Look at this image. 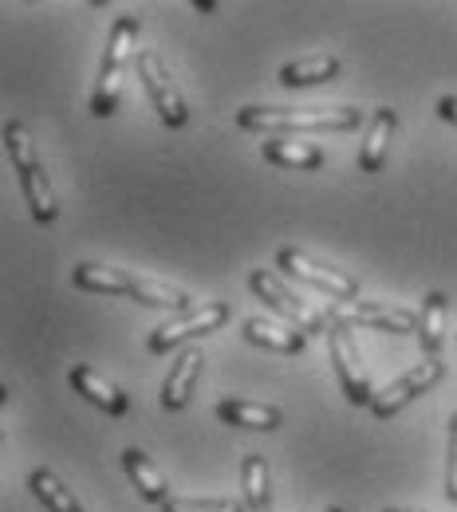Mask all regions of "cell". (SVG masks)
Segmentation results:
<instances>
[{
  "label": "cell",
  "instance_id": "cell-1",
  "mask_svg": "<svg viewBox=\"0 0 457 512\" xmlns=\"http://www.w3.org/2000/svg\"><path fill=\"white\" fill-rule=\"evenodd\" d=\"M237 127L268 134V138H292L296 130H355L363 127L359 107H241Z\"/></svg>",
  "mask_w": 457,
  "mask_h": 512
},
{
  "label": "cell",
  "instance_id": "cell-2",
  "mask_svg": "<svg viewBox=\"0 0 457 512\" xmlns=\"http://www.w3.org/2000/svg\"><path fill=\"white\" fill-rule=\"evenodd\" d=\"M138 16H119L111 36H107V52H103V67H99V83L91 95V115L95 119H111L119 107V87H123V71L131 64L134 44H138Z\"/></svg>",
  "mask_w": 457,
  "mask_h": 512
},
{
  "label": "cell",
  "instance_id": "cell-3",
  "mask_svg": "<svg viewBox=\"0 0 457 512\" xmlns=\"http://www.w3.org/2000/svg\"><path fill=\"white\" fill-rule=\"evenodd\" d=\"M249 288L261 296L264 304L276 312V316H284V320L292 323L296 331H304V335H327V327H331V320H327L324 312H316V308H308L296 292H288L272 272H264V268H253L249 272Z\"/></svg>",
  "mask_w": 457,
  "mask_h": 512
},
{
  "label": "cell",
  "instance_id": "cell-4",
  "mask_svg": "<svg viewBox=\"0 0 457 512\" xmlns=\"http://www.w3.org/2000/svg\"><path fill=\"white\" fill-rule=\"evenodd\" d=\"M134 64H138V79H142V87H146V95H150V103H154L158 119H162L170 130L186 127V123H190L186 99H182L178 83L170 79L166 64L158 60V52H138V56H134Z\"/></svg>",
  "mask_w": 457,
  "mask_h": 512
},
{
  "label": "cell",
  "instance_id": "cell-5",
  "mask_svg": "<svg viewBox=\"0 0 457 512\" xmlns=\"http://www.w3.org/2000/svg\"><path fill=\"white\" fill-rule=\"evenodd\" d=\"M327 351H331V363H335V375H339V386H343L347 402L371 406V402H375V390H371L367 367H363V359H359V347H355L347 323H331V327H327Z\"/></svg>",
  "mask_w": 457,
  "mask_h": 512
},
{
  "label": "cell",
  "instance_id": "cell-6",
  "mask_svg": "<svg viewBox=\"0 0 457 512\" xmlns=\"http://www.w3.org/2000/svg\"><path fill=\"white\" fill-rule=\"evenodd\" d=\"M331 323H359V327H375V331H391V335H418V312L410 308H391V304H367V300H331L327 308Z\"/></svg>",
  "mask_w": 457,
  "mask_h": 512
},
{
  "label": "cell",
  "instance_id": "cell-7",
  "mask_svg": "<svg viewBox=\"0 0 457 512\" xmlns=\"http://www.w3.org/2000/svg\"><path fill=\"white\" fill-rule=\"evenodd\" d=\"M233 316V308L225 304V300H213V304H201L197 312L190 316H178V320L162 323L154 335H150V355H166V351H174V347H182V343H190L197 335H209V331H217L221 323Z\"/></svg>",
  "mask_w": 457,
  "mask_h": 512
},
{
  "label": "cell",
  "instance_id": "cell-8",
  "mask_svg": "<svg viewBox=\"0 0 457 512\" xmlns=\"http://www.w3.org/2000/svg\"><path fill=\"white\" fill-rule=\"evenodd\" d=\"M446 379V367H442V359H422L418 367H410L406 375H398L391 386H383L379 394H375V402H371V414L375 418H394L398 410H406L418 394H426L430 386H438Z\"/></svg>",
  "mask_w": 457,
  "mask_h": 512
},
{
  "label": "cell",
  "instance_id": "cell-9",
  "mask_svg": "<svg viewBox=\"0 0 457 512\" xmlns=\"http://www.w3.org/2000/svg\"><path fill=\"white\" fill-rule=\"evenodd\" d=\"M276 264H280L288 276H296V280H304V284L327 292V300H355V296H359V280H355V276H347V272H339V268H327V264L312 260V256L300 253V249H280V253H276Z\"/></svg>",
  "mask_w": 457,
  "mask_h": 512
},
{
  "label": "cell",
  "instance_id": "cell-10",
  "mask_svg": "<svg viewBox=\"0 0 457 512\" xmlns=\"http://www.w3.org/2000/svg\"><path fill=\"white\" fill-rule=\"evenodd\" d=\"M201 367H205L201 347H182V355L170 363V375H166V383H162V406H166L170 414L186 410L197 379H201Z\"/></svg>",
  "mask_w": 457,
  "mask_h": 512
},
{
  "label": "cell",
  "instance_id": "cell-11",
  "mask_svg": "<svg viewBox=\"0 0 457 512\" xmlns=\"http://www.w3.org/2000/svg\"><path fill=\"white\" fill-rule=\"evenodd\" d=\"M67 379H71V386H75V394H83L91 406L107 410L111 418H123V414L131 410V398H127L115 383H107L103 375H95L91 367H75Z\"/></svg>",
  "mask_w": 457,
  "mask_h": 512
},
{
  "label": "cell",
  "instance_id": "cell-12",
  "mask_svg": "<svg viewBox=\"0 0 457 512\" xmlns=\"http://www.w3.org/2000/svg\"><path fill=\"white\" fill-rule=\"evenodd\" d=\"M217 418L225 426H237V430H280L284 414L276 406H264V402H245V398H225L217 402Z\"/></svg>",
  "mask_w": 457,
  "mask_h": 512
},
{
  "label": "cell",
  "instance_id": "cell-13",
  "mask_svg": "<svg viewBox=\"0 0 457 512\" xmlns=\"http://www.w3.org/2000/svg\"><path fill=\"white\" fill-rule=\"evenodd\" d=\"M264 162L284 166V170H320L324 166V150L316 142H300V138H264Z\"/></svg>",
  "mask_w": 457,
  "mask_h": 512
},
{
  "label": "cell",
  "instance_id": "cell-14",
  "mask_svg": "<svg viewBox=\"0 0 457 512\" xmlns=\"http://www.w3.org/2000/svg\"><path fill=\"white\" fill-rule=\"evenodd\" d=\"M245 339L257 343V347H268V351H280V355H300L308 335L288 327V323H276V320H264V316H253L245 320Z\"/></svg>",
  "mask_w": 457,
  "mask_h": 512
},
{
  "label": "cell",
  "instance_id": "cell-15",
  "mask_svg": "<svg viewBox=\"0 0 457 512\" xmlns=\"http://www.w3.org/2000/svg\"><path fill=\"white\" fill-rule=\"evenodd\" d=\"M394 127H398V115H394L391 107L375 111L371 127H367V134H363V146H359V170H363V174H379V170H383Z\"/></svg>",
  "mask_w": 457,
  "mask_h": 512
},
{
  "label": "cell",
  "instance_id": "cell-16",
  "mask_svg": "<svg viewBox=\"0 0 457 512\" xmlns=\"http://www.w3.org/2000/svg\"><path fill=\"white\" fill-rule=\"evenodd\" d=\"M446 312H450V300L446 292H430L422 300V312H418V343H422V355L426 359H438L442 343H446Z\"/></svg>",
  "mask_w": 457,
  "mask_h": 512
},
{
  "label": "cell",
  "instance_id": "cell-17",
  "mask_svg": "<svg viewBox=\"0 0 457 512\" xmlns=\"http://www.w3.org/2000/svg\"><path fill=\"white\" fill-rule=\"evenodd\" d=\"M75 288L83 292H103V296H131L138 276L123 272V268H103V264H75L71 272Z\"/></svg>",
  "mask_w": 457,
  "mask_h": 512
},
{
  "label": "cell",
  "instance_id": "cell-18",
  "mask_svg": "<svg viewBox=\"0 0 457 512\" xmlns=\"http://www.w3.org/2000/svg\"><path fill=\"white\" fill-rule=\"evenodd\" d=\"M16 174H20V186H24L28 205H32V217H36L40 225H52V221L60 217V205H56V190H52V182H48L44 166L36 162V166L16 170Z\"/></svg>",
  "mask_w": 457,
  "mask_h": 512
},
{
  "label": "cell",
  "instance_id": "cell-19",
  "mask_svg": "<svg viewBox=\"0 0 457 512\" xmlns=\"http://www.w3.org/2000/svg\"><path fill=\"white\" fill-rule=\"evenodd\" d=\"M123 469H127V477H131V485L138 489V497H142V501H150V505H166V501H170V489H166L162 473L150 465V457H146V453L127 449V453H123Z\"/></svg>",
  "mask_w": 457,
  "mask_h": 512
},
{
  "label": "cell",
  "instance_id": "cell-20",
  "mask_svg": "<svg viewBox=\"0 0 457 512\" xmlns=\"http://www.w3.org/2000/svg\"><path fill=\"white\" fill-rule=\"evenodd\" d=\"M339 60L335 56H308V60H296V64H284L280 71V83L284 87H316V83H331L339 75Z\"/></svg>",
  "mask_w": 457,
  "mask_h": 512
},
{
  "label": "cell",
  "instance_id": "cell-21",
  "mask_svg": "<svg viewBox=\"0 0 457 512\" xmlns=\"http://www.w3.org/2000/svg\"><path fill=\"white\" fill-rule=\"evenodd\" d=\"M131 300L146 304V308H170V312H178V316H190V312H194V308H190V296H186L182 288H170V284H158V280H142V276H138V284H134Z\"/></svg>",
  "mask_w": 457,
  "mask_h": 512
},
{
  "label": "cell",
  "instance_id": "cell-22",
  "mask_svg": "<svg viewBox=\"0 0 457 512\" xmlns=\"http://www.w3.org/2000/svg\"><path fill=\"white\" fill-rule=\"evenodd\" d=\"M28 489L44 501V509L48 512H83V505L71 497L64 489V481L52 473V469H32V477H28Z\"/></svg>",
  "mask_w": 457,
  "mask_h": 512
},
{
  "label": "cell",
  "instance_id": "cell-23",
  "mask_svg": "<svg viewBox=\"0 0 457 512\" xmlns=\"http://www.w3.org/2000/svg\"><path fill=\"white\" fill-rule=\"evenodd\" d=\"M241 489H245V505L249 512H264L268 509V461H264L261 453H249L245 461H241Z\"/></svg>",
  "mask_w": 457,
  "mask_h": 512
},
{
  "label": "cell",
  "instance_id": "cell-24",
  "mask_svg": "<svg viewBox=\"0 0 457 512\" xmlns=\"http://www.w3.org/2000/svg\"><path fill=\"white\" fill-rule=\"evenodd\" d=\"M162 512H249V505L229 497H170Z\"/></svg>",
  "mask_w": 457,
  "mask_h": 512
},
{
  "label": "cell",
  "instance_id": "cell-25",
  "mask_svg": "<svg viewBox=\"0 0 457 512\" xmlns=\"http://www.w3.org/2000/svg\"><path fill=\"white\" fill-rule=\"evenodd\" d=\"M4 146H8V158H12L16 170L36 166V146H32V138H28L24 123H8V127H4Z\"/></svg>",
  "mask_w": 457,
  "mask_h": 512
},
{
  "label": "cell",
  "instance_id": "cell-26",
  "mask_svg": "<svg viewBox=\"0 0 457 512\" xmlns=\"http://www.w3.org/2000/svg\"><path fill=\"white\" fill-rule=\"evenodd\" d=\"M446 497L457 505V414H450V465H446Z\"/></svg>",
  "mask_w": 457,
  "mask_h": 512
},
{
  "label": "cell",
  "instance_id": "cell-27",
  "mask_svg": "<svg viewBox=\"0 0 457 512\" xmlns=\"http://www.w3.org/2000/svg\"><path fill=\"white\" fill-rule=\"evenodd\" d=\"M438 115H442L446 123H454V127H457V95H446V99L438 103Z\"/></svg>",
  "mask_w": 457,
  "mask_h": 512
},
{
  "label": "cell",
  "instance_id": "cell-28",
  "mask_svg": "<svg viewBox=\"0 0 457 512\" xmlns=\"http://www.w3.org/2000/svg\"><path fill=\"white\" fill-rule=\"evenodd\" d=\"M383 512H418V509H383Z\"/></svg>",
  "mask_w": 457,
  "mask_h": 512
},
{
  "label": "cell",
  "instance_id": "cell-29",
  "mask_svg": "<svg viewBox=\"0 0 457 512\" xmlns=\"http://www.w3.org/2000/svg\"><path fill=\"white\" fill-rule=\"evenodd\" d=\"M327 512H343V509H327Z\"/></svg>",
  "mask_w": 457,
  "mask_h": 512
}]
</instances>
